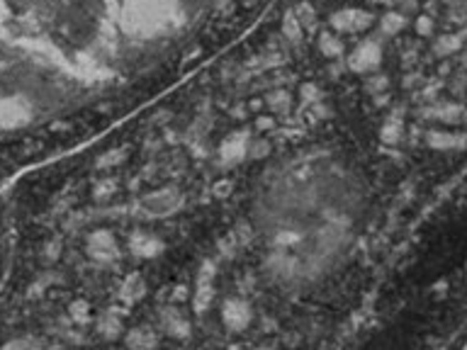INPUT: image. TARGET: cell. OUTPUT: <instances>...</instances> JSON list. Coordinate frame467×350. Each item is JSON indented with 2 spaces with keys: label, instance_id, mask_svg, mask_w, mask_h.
I'll return each instance as SVG.
<instances>
[{
  "label": "cell",
  "instance_id": "6da1fadb",
  "mask_svg": "<svg viewBox=\"0 0 467 350\" xmlns=\"http://www.w3.org/2000/svg\"><path fill=\"white\" fill-rule=\"evenodd\" d=\"M212 0H0V105L115 83L166 54Z\"/></svg>",
  "mask_w": 467,
  "mask_h": 350
}]
</instances>
